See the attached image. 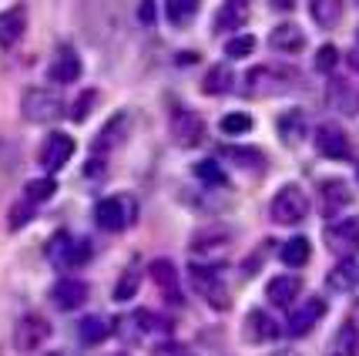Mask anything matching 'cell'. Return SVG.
<instances>
[{
	"instance_id": "38",
	"label": "cell",
	"mask_w": 359,
	"mask_h": 356,
	"mask_svg": "<svg viewBox=\"0 0 359 356\" xmlns=\"http://www.w3.org/2000/svg\"><path fill=\"white\" fill-rule=\"evenodd\" d=\"M97 98H101V94L94 91V88H88V91H81V94H78V101L71 105V118H74V121H84V118H88V114L94 111V105H97Z\"/></svg>"
},
{
	"instance_id": "27",
	"label": "cell",
	"mask_w": 359,
	"mask_h": 356,
	"mask_svg": "<svg viewBox=\"0 0 359 356\" xmlns=\"http://www.w3.org/2000/svg\"><path fill=\"white\" fill-rule=\"evenodd\" d=\"M202 91L205 94H225L232 91V71H229V64H212L208 71H205L202 78Z\"/></svg>"
},
{
	"instance_id": "41",
	"label": "cell",
	"mask_w": 359,
	"mask_h": 356,
	"mask_svg": "<svg viewBox=\"0 0 359 356\" xmlns=\"http://www.w3.org/2000/svg\"><path fill=\"white\" fill-rule=\"evenodd\" d=\"M31 216H34V202H17L14 209H11V218H7V225L11 229H24L27 222H31Z\"/></svg>"
},
{
	"instance_id": "43",
	"label": "cell",
	"mask_w": 359,
	"mask_h": 356,
	"mask_svg": "<svg viewBox=\"0 0 359 356\" xmlns=\"http://www.w3.org/2000/svg\"><path fill=\"white\" fill-rule=\"evenodd\" d=\"M151 356H188L185 353V346H182V343H158L155 350H151Z\"/></svg>"
},
{
	"instance_id": "44",
	"label": "cell",
	"mask_w": 359,
	"mask_h": 356,
	"mask_svg": "<svg viewBox=\"0 0 359 356\" xmlns=\"http://www.w3.org/2000/svg\"><path fill=\"white\" fill-rule=\"evenodd\" d=\"M138 17L144 20V24H151V17H155V11H151V4H144V7H138Z\"/></svg>"
},
{
	"instance_id": "36",
	"label": "cell",
	"mask_w": 359,
	"mask_h": 356,
	"mask_svg": "<svg viewBox=\"0 0 359 356\" xmlns=\"http://www.w3.org/2000/svg\"><path fill=\"white\" fill-rule=\"evenodd\" d=\"M252 51H255V37L252 34H235L225 41V54L232 58V61H242V58H249Z\"/></svg>"
},
{
	"instance_id": "42",
	"label": "cell",
	"mask_w": 359,
	"mask_h": 356,
	"mask_svg": "<svg viewBox=\"0 0 359 356\" xmlns=\"http://www.w3.org/2000/svg\"><path fill=\"white\" fill-rule=\"evenodd\" d=\"M332 88H336V101H339V108H343V111H356L359 108V94L356 91H346L343 81H336Z\"/></svg>"
},
{
	"instance_id": "20",
	"label": "cell",
	"mask_w": 359,
	"mask_h": 356,
	"mask_svg": "<svg viewBox=\"0 0 359 356\" xmlns=\"http://www.w3.org/2000/svg\"><path fill=\"white\" fill-rule=\"evenodd\" d=\"M245 17H249V4L245 0H225L215 11V24L212 27H215V34H232L245 24Z\"/></svg>"
},
{
	"instance_id": "5",
	"label": "cell",
	"mask_w": 359,
	"mask_h": 356,
	"mask_svg": "<svg viewBox=\"0 0 359 356\" xmlns=\"http://www.w3.org/2000/svg\"><path fill=\"white\" fill-rule=\"evenodd\" d=\"M135 218H138V205L128 195H108V199H101L94 205V222L104 232H121Z\"/></svg>"
},
{
	"instance_id": "1",
	"label": "cell",
	"mask_w": 359,
	"mask_h": 356,
	"mask_svg": "<svg viewBox=\"0 0 359 356\" xmlns=\"http://www.w3.org/2000/svg\"><path fill=\"white\" fill-rule=\"evenodd\" d=\"M299 74L285 64H255L245 74V98H272L296 88Z\"/></svg>"
},
{
	"instance_id": "32",
	"label": "cell",
	"mask_w": 359,
	"mask_h": 356,
	"mask_svg": "<svg viewBox=\"0 0 359 356\" xmlns=\"http://www.w3.org/2000/svg\"><path fill=\"white\" fill-rule=\"evenodd\" d=\"M138 282H141V269L138 265H128L121 279L114 282V303H128L131 296L138 293Z\"/></svg>"
},
{
	"instance_id": "19",
	"label": "cell",
	"mask_w": 359,
	"mask_h": 356,
	"mask_svg": "<svg viewBox=\"0 0 359 356\" xmlns=\"http://www.w3.org/2000/svg\"><path fill=\"white\" fill-rule=\"evenodd\" d=\"M125 131H128V114H114V118H111V121L97 131V138H94V148H91L94 158L101 161V158L108 155L114 145H121V141H125Z\"/></svg>"
},
{
	"instance_id": "34",
	"label": "cell",
	"mask_w": 359,
	"mask_h": 356,
	"mask_svg": "<svg viewBox=\"0 0 359 356\" xmlns=\"http://www.w3.org/2000/svg\"><path fill=\"white\" fill-rule=\"evenodd\" d=\"M198 14V4L195 0H172L168 7H165V17L172 20V27H182V24H188L191 17Z\"/></svg>"
},
{
	"instance_id": "6",
	"label": "cell",
	"mask_w": 359,
	"mask_h": 356,
	"mask_svg": "<svg viewBox=\"0 0 359 356\" xmlns=\"http://www.w3.org/2000/svg\"><path fill=\"white\" fill-rule=\"evenodd\" d=\"M191 282H195V289L208 299V306L212 310H229V286H225V279H222L219 265H208V263H191Z\"/></svg>"
},
{
	"instance_id": "8",
	"label": "cell",
	"mask_w": 359,
	"mask_h": 356,
	"mask_svg": "<svg viewBox=\"0 0 359 356\" xmlns=\"http://www.w3.org/2000/svg\"><path fill=\"white\" fill-rule=\"evenodd\" d=\"M50 323H47L44 316H37V312H24L14 326V346L17 353H37V350H44V343L50 340Z\"/></svg>"
},
{
	"instance_id": "46",
	"label": "cell",
	"mask_w": 359,
	"mask_h": 356,
	"mask_svg": "<svg viewBox=\"0 0 359 356\" xmlns=\"http://www.w3.org/2000/svg\"><path fill=\"white\" fill-rule=\"evenodd\" d=\"M188 356H191V353H188Z\"/></svg>"
},
{
	"instance_id": "21",
	"label": "cell",
	"mask_w": 359,
	"mask_h": 356,
	"mask_svg": "<svg viewBox=\"0 0 359 356\" xmlns=\"http://www.w3.org/2000/svg\"><path fill=\"white\" fill-rule=\"evenodd\" d=\"M232 229L229 225H208V229H198V232L191 235V252H198V256H208V252H215V249H225L229 246V239H232Z\"/></svg>"
},
{
	"instance_id": "13",
	"label": "cell",
	"mask_w": 359,
	"mask_h": 356,
	"mask_svg": "<svg viewBox=\"0 0 359 356\" xmlns=\"http://www.w3.org/2000/svg\"><path fill=\"white\" fill-rule=\"evenodd\" d=\"M313 141H316V152H319L323 158L339 161V158L349 155V135H346L339 124H332V121L319 124V128H316V135H313Z\"/></svg>"
},
{
	"instance_id": "10",
	"label": "cell",
	"mask_w": 359,
	"mask_h": 356,
	"mask_svg": "<svg viewBox=\"0 0 359 356\" xmlns=\"http://www.w3.org/2000/svg\"><path fill=\"white\" fill-rule=\"evenodd\" d=\"M326 316V299H319V296H306V303L299 306V310L289 312V319H285V333L289 336H306V333H313L316 323Z\"/></svg>"
},
{
	"instance_id": "15",
	"label": "cell",
	"mask_w": 359,
	"mask_h": 356,
	"mask_svg": "<svg viewBox=\"0 0 359 356\" xmlns=\"http://www.w3.org/2000/svg\"><path fill=\"white\" fill-rule=\"evenodd\" d=\"M148 276H151V282H155L158 289L165 293V299L168 303H182V282H178V265L172 263V259H151L148 263Z\"/></svg>"
},
{
	"instance_id": "25",
	"label": "cell",
	"mask_w": 359,
	"mask_h": 356,
	"mask_svg": "<svg viewBox=\"0 0 359 356\" xmlns=\"http://www.w3.org/2000/svg\"><path fill=\"white\" fill-rule=\"evenodd\" d=\"M309 256H313V246H309V239H306V235H292V239H285L282 249H279L282 265H289V269L306 265L309 263Z\"/></svg>"
},
{
	"instance_id": "22",
	"label": "cell",
	"mask_w": 359,
	"mask_h": 356,
	"mask_svg": "<svg viewBox=\"0 0 359 356\" xmlns=\"http://www.w3.org/2000/svg\"><path fill=\"white\" fill-rule=\"evenodd\" d=\"M272 336H279V323H276L266 310H252L249 316H245V340L266 343V340H272Z\"/></svg>"
},
{
	"instance_id": "12",
	"label": "cell",
	"mask_w": 359,
	"mask_h": 356,
	"mask_svg": "<svg viewBox=\"0 0 359 356\" xmlns=\"http://www.w3.org/2000/svg\"><path fill=\"white\" fill-rule=\"evenodd\" d=\"M88 282L84 279H74V276H64L57 279L54 286H50V303L57 306V310L71 312V310H81L84 303H88Z\"/></svg>"
},
{
	"instance_id": "18",
	"label": "cell",
	"mask_w": 359,
	"mask_h": 356,
	"mask_svg": "<svg viewBox=\"0 0 359 356\" xmlns=\"http://www.w3.org/2000/svg\"><path fill=\"white\" fill-rule=\"evenodd\" d=\"M269 44H272V51H279V54H299V51L306 47V34H302V27H299V24H292V20H282V24H276V27H272V34H269Z\"/></svg>"
},
{
	"instance_id": "9",
	"label": "cell",
	"mask_w": 359,
	"mask_h": 356,
	"mask_svg": "<svg viewBox=\"0 0 359 356\" xmlns=\"http://www.w3.org/2000/svg\"><path fill=\"white\" fill-rule=\"evenodd\" d=\"M74 138L71 135H64V131H50L44 138V145H41V152H37V161H41V169L47 171V178L54 175V171H61L67 161H71V155H74Z\"/></svg>"
},
{
	"instance_id": "33",
	"label": "cell",
	"mask_w": 359,
	"mask_h": 356,
	"mask_svg": "<svg viewBox=\"0 0 359 356\" xmlns=\"http://www.w3.org/2000/svg\"><path fill=\"white\" fill-rule=\"evenodd\" d=\"M279 135L289 141V145H296V141L306 135V118H302L299 111H289V114H282V118H279Z\"/></svg>"
},
{
	"instance_id": "30",
	"label": "cell",
	"mask_w": 359,
	"mask_h": 356,
	"mask_svg": "<svg viewBox=\"0 0 359 356\" xmlns=\"http://www.w3.org/2000/svg\"><path fill=\"white\" fill-rule=\"evenodd\" d=\"M356 279H359V269L349 263V259H343V263L326 276V282H329V289H332V293H346V289H353V282H356Z\"/></svg>"
},
{
	"instance_id": "16",
	"label": "cell",
	"mask_w": 359,
	"mask_h": 356,
	"mask_svg": "<svg viewBox=\"0 0 359 356\" xmlns=\"http://www.w3.org/2000/svg\"><path fill=\"white\" fill-rule=\"evenodd\" d=\"M47 78L54 81V84H74V81L81 78V54L71 44L57 47L54 61L47 67Z\"/></svg>"
},
{
	"instance_id": "26",
	"label": "cell",
	"mask_w": 359,
	"mask_h": 356,
	"mask_svg": "<svg viewBox=\"0 0 359 356\" xmlns=\"http://www.w3.org/2000/svg\"><path fill=\"white\" fill-rule=\"evenodd\" d=\"M111 336V323L104 319V316H84L78 323V340L84 343V346H97V343H104Z\"/></svg>"
},
{
	"instance_id": "40",
	"label": "cell",
	"mask_w": 359,
	"mask_h": 356,
	"mask_svg": "<svg viewBox=\"0 0 359 356\" xmlns=\"http://www.w3.org/2000/svg\"><path fill=\"white\" fill-rule=\"evenodd\" d=\"M195 175L205 178V182H212V185H225V171H222L219 161H212V158H208V161H198V165H195Z\"/></svg>"
},
{
	"instance_id": "7",
	"label": "cell",
	"mask_w": 359,
	"mask_h": 356,
	"mask_svg": "<svg viewBox=\"0 0 359 356\" xmlns=\"http://www.w3.org/2000/svg\"><path fill=\"white\" fill-rule=\"evenodd\" d=\"M168 131H172V141L178 148H195V145H202L205 138V118L198 111L191 108H172L168 114Z\"/></svg>"
},
{
	"instance_id": "31",
	"label": "cell",
	"mask_w": 359,
	"mask_h": 356,
	"mask_svg": "<svg viewBox=\"0 0 359 356\" xmlns=\"http://www.w3.org/2000/svg\"><path fill=\"white\" fill-rule=\"evenodd\" d=\"M131 319L138 323L141 333H172V326H175L168 316H161V312H155V310H135Z\"/></svg>"
},
{
	"instance_id": "4",
	"label": "cell",
	"mask_w": 359,
	"mask_h": 356,
	"mask_svg": "<svg viewBox=\"0 0 359 356\" xmlns=\"http://www.w3.org/2000/svg\"><path fill=\"white\" fill-rule=\"evenodd\" d=\"M91 239H74L71 232H57L50 235V242H47V259L57 265V269H78L91 259Z\"/></svg>"
},
{
	"instance_id": "2",
	"label": "cell",
	"mask_w": 359,
	"mask_h": 356,
	"mask_svg": "<svg viewBox=\"0 0 359 356\" xmlns=\"http://www.w3.org/2000/svg\"><path fill=\"white\" fill-rule=\"evenodd\" d=\"M309 216V199H306V192L299 185H282L272 202H269V218L276 222V225H299V222H306Z\"/></svg>"
},
{
	"instance_id": "23",
	"label": "cell",
	"mask_w": 359,
	"mask_h": 356,
	"mask_svg": "<svg viewBox=\"0 0 359 356\" xmlns=\"http://www.w3.org/2000/svg\"><path fill=\"white\" fill-rule=\"evenodd\" d=\"M302 293V282H299V276H272L266 286V296L272 306H289L296 296Z\"/></svg>"
},
{
	"instance_id": "3",
	"label": "cell",
	"mask_w": 359,
	"mask_h": 356,
	"mask_svg": "<svg viewBox=\"0 0 359 356\" xmlns=\"http://www.w3.org/2000/svg\"><path fill=\"white\" fill-rule=\"evenodd\" d=\"M20 114L31 124H50L64 114V98L50 88H27L20 98Z\"/></svg>"
},
{
	"instance_id": "39",
	"label": "cell",
	"mask_w": 359,
	"mask_h": 356,
	"mask_svg": "<svg viewBox=\"0 0 359 356\" xmlns=\"http://www.w3.org/2000/svg\"><path fill=\"white\" fill-rule=\"evenodd\" d=\"M54 192H57L54 178H34V182H27V202H47L54 199Z\"/></svg>"
},
{
	"instance_id": "11",
	"label": "cell",
	"mask_w": 359,
	"mask_h": 356,
	"mask_svg": "<svg viewBox=\"0 0 359 356\" xmlns=\"http://www.w3.org/2000/svg\"><path fill=\"white\" fill-rule=\"evenodd\" d=\"M359 246V222L356 218H339L326 229V249L339 259H349L353 249Z\"/></svg>"
},
{
	"instance_id": "37",
	"label": "cell",
	"mask_w": 359,
	"mask_h": 356,
	"mask_svg": "<svg viewBox=\"0 0 359 356\" xmlns=\"http://www.w3.org/2000/svg\"><path fill=\"white\" fill-rule=\"evenodd\" d=\"M316 71L319 74H332L336 71V64H339V47L336 44H323L319 51H316Z\"/></svg>"
},
{
	"instance_id": "28",
	"label": "cell",
	"mask_w": 359,
	"mask_h": 356,
	"mask_svg": "<svg viewBox=\"0 0 359 356\" xmlns=\"http://www.w3.org/2000/svg\"><path fill=\"white\" fill-rule=\"evenodd\" d=\"M359 353V329L353 323H343L332 336V356H356Z\"/></svg>"
},
{
	"instance_id": "35",
	"label": "cell",
	"mask_w": 359,
	"mask_h": 356,
	"mask_svg": "<svg viewBox=\"0 0 359 356\" xmlns=\"http://www.w3.org/2000/svg\"><path fill=\"white\" fill-rule=\"evenodd\" d=\"M252 114H245V111H232V114H225L219 121L222 135H245V131H252Z\"/></svg>"
},
{
	"instance_id": "29",
	"label": "cell",
	"mask_w": 359,
	"mask_h": 356,
	"mask_svg": "<svg viewBox=\"0 0 359 356\" xmlns=\"http://www.w3.org/2000/svg\"><path fill=\"white\" fill-rule=\"evenodd\" d=\"M309 14H313V20L319 27H332L343 17V4L339 0H313L309 4Z\"/></svg>"
},
{
	"instance_id": "17",
	"label": "cell",
	"mask_w": 359,
	"mask_h": 356,
	"mask_svg": "<svg viewBox=\"0 0 359 356\" xmlns=\"http://www.w3.org/2000/svg\"><path fill=\"white\" fill-rule=\"evenodd\" d=\"M27 31V7L24 4H14L7 11H0V47L11 51V47L24 37Z\"/></svg>"
},
{
	"instance_id": "14",
	"label": "cell",
	"mask_w": 359,
	"mask_h": 356,
	"mask_svg": "<svg viewBox=\"0 0 359 356\" xmlns=\"http://www.w3.org/2000/svg\"><path fill=\"white\" fill-rule=\"evenodd\" d=\"M353 202V188H349V182H343V178H323L319 182V209H323V216H339L346 205Z\"/></svg>"
},
{
	"instance_id": "45",
	"label": "cell",
	"mask_w": 359,
	"mask_h": 356,
	"mask_svg": "<svg viewBox=\"0 0 359 356\" xmlns=\"http://www.w3.org/2000/svg\"><path fill=\"white\" fill-rule=\"evenodd\" d=\"M114 356H125V353H114Z\"/></svg>"
},
{
	"instance_id": "24",
	"label": "cell",
	"mask_w": 359,
	"mask_h": 356,
	"mask_svg": "<svg viewBox=\"0 0 359 356\" xmlns=\"http://www.w3.org/2000/svg\"><path fill=\"white\" fill-rule=\"evenodd\" d=\"M222 155L229 158V161H235L238 169H245V171H262L266 169V152H262V148H249V145H225V148H222Z\"/></svg>"
}]
</instances>
